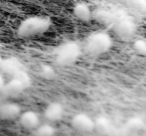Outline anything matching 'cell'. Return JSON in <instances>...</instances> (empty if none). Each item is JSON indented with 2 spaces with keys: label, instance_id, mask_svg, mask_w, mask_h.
<instances>
[{
  "label": "cell",
  "instance_id": "2",
  "mask_svg": "<svg viewBox=\"0 0 146 136\" xmlns=\"http://www.w3.org/2000/svg\"><path fill=\"white\" fill-rule=\"evenodd\" d=\"M112 46V39L105 32H96L90 35L83 45V51L89 56H99Z\"/></svg>",
  "mask_w": 146,
  "mask_h": 136
},
{
  "label": "cell",
  "instance_id": "3",
  "mask_svg": "<svg viewBox=\"0 0 146 136\" xmlns=\"http://www.w3.org/2000/svg\"><path fill=\"white\" fill-rule=\"evenodd\" d=\"M51 26V21L47 17H29L21 22L17 29V34L20 37H30L46 32Z\"/></svg>",
  "mask_w": 146,
  "mask_h": 136
},
{
  "label": "cell",
  "instance_id": "12",
  "mask_svg": "<svg viewBox=\"0 0 146 136\" xmlns=\"http://www.w3.org/2000/svg\"><path fill=\"white\" fill-rule=\"evenodd\" d=\"M114 11L105 10V9H98L92 13V17L99 23L104 25H111L114 18Z\"/></svg>",
  "mask_w": 146,
  "mask_h": 136
},
{
  "label": "cell",
  "instance_id": "11",
  "mask_svg": "<svg viewBox=\"0 0 146 136\" xmlns=\"http://www.w3.org/2000/svg\"><path fill=\"white\" fill-rule=\"evenodd\" d=\"M112 2L120 3L129 9L139 13H144L146 10V2L145 0H110Z\"/></svg>",
  "mask_w": 146,
  "mask_h": 136
},
{
  "label": "cell",
  "instance_id": "8",
  "mask_svg": "<svg viewBox=\"0 0 146 136\" xmlns=\"http://www.w3.org/2000/svg\"><path fill=\"white\" fill-rule=\"evenodd\" d=\"M20 125L23 128L27 130H33L41 123L40 116L38 115V113L33 110H26L24 112H21V114L18 117Z\"/></svg>",
  "mask_w": 146,
  "mask_h": 136
},
{
  "label": "cell",
  "instance_id": "15",
  "mask_svg": "<svg viewBox=\"0 0 146 136\" xmlns=\"http://www.w3.org/2000/svg\"><path fill=\"white\" fill-rule=\"evenodd\" d=\"M94 129L97 130L100 134H109L110 130H111V124H110L109 120L106 119L105 117H100L98 118L96 121H94Z\"/></svg>",
  "mask_w": 146,
  "mask_h": 136
},
{
  "label": "cell",
  "instance_id": "16",
  "mask_svg": "<svg viewBox=\"0 0 146 136\" xmlns=\"http://www.w3.org/2000/svg\"><path fill=\"white\" fill-rule=\"evenodd\" d=\"M134 49L138 54L144 55L146 53V43L143 39H139V40L135 41L134 43Z\"/></svg>",
  "mask_w": 146,
  "mask_h": 136
},
{
  "label": "cell",
  "instance_id": "17",
  "mask_svg": "<svg viewBox=\"0 0 146 136\" xmlns=\"http://www.w3.org/2000/svg\"><path fill=\"white\" fill-rule=\"evenodd\" d=\"M3 84H4V80H3V75L1 73H0V90H1V88H2Z\"/></svg>",
  "mask_w": 146,
  "mask_h": 136
},
{
  "label": "cell",
  "instance_id": "7",
  "mask_svg": "<svg viewBox=\"0 0 146 136\" xmlns=\"http://www.w3.org/2000/svg\"><path fill=\"white\" fill-rule=\"evenodd\" d=\"M21 107L15 102L7 101L0 104V119L5 121H12L18 119L21 114Z\"/></svg>",
  "mask_w": 146,
  "mask_h": 136
},
{
  "label": "cell",
  "instance_id": "4",
  "mask_svg": "<svg viewBox=\"0 0 146 136\" xmlns=\"http://www.w3.org/2000/svg\"><path fill=\"white\" fill-rule=\"evenodd\" d=\"M114 18L111 25L114 33L122 40H129L133 37L136 27L134 22L121 11H114Z\"/></svg>",
  "mask_w": 146,
  "mask_h": 136
},
{
  "label": "cell",
  "instance_id": "13",
  "mask_svg": "<svg viewBox=\"0 0 146 136\" xmlns=\"http://www.w3.org/2000/svg\"><path fill=\"white\" fill-rule=\"evenodd\" d=\"M73 13L78 19L82 21H88L90 18H92V12L90 8L86 4L79 3L73 8Z\"/></svg>",
  "mask_w": 146,
  "mask_h": 136
},
{
  "label": "cell",
  "instance_id": "5",
  "mask_svg": "<svg viewBox=\"0 0 146 136\" xmlns=\"http://www.w3.org/2000/svg\"><path fill=\"white\" fill-rule=\"evenodd\" d=\"M81 47L75 42H68L59 47L56 54V63L60 66H69L77 61L81 54Z\"/></svg>",
  "mask_w": 146,
  "mask_h": 136
},
{
  "label": "cell",
  "instance_id": "6",
  "mask_svg": "<svg viewBox=\"0 0 146 136\" xmlns=\"http://www.w3.org/2000/svg\"><path fill=\"white\" fill-rule=\"evenodd\" d=\"M71 126L76 131L89 133L94 130V120L85 113H78L71 119Z\"/></svg>",
  "mask_w": 146,
  "mask_h": 136
},
{
  "label": "cell",
  "instance_id": "10",
  "mask_svg": "<svg viewBox=\"0 0 146 136\" xmlns=\"http://www.w3.org/2000/svg\"><path fill=\"white\" fill-rule=\"evenodd\" d=\"M21 70V65L19 61L15 58H6L0 61V73L8 76H14L17 72Z\"/></svg>",
  "mask_w": 146,
  "mask_h": 136
},
{
  "label": "cell",
  "instance_id": "18",
  "mask_svg": "<svg viewBox=\"0 0 146 136\" xmlns=\"http://www.w3.org/2000/svg\"><path fill=\"white\" fill-rule=\"evenodd\" d=\"M2 96H1V94H0V104H1V103H2Z\"/></svg>",
  "mask_w": 146,
  "mask_h": 136
},
{
  "label": "cell",
  "instance_id": "1",
  "mask_svg": "<svg viewBox=\"0 0 146 136\" xmlns=\"http://www.w3.org/2000/svg\"><path fill=\"white\" fill-rule=\"evenodd\" d=\"M31 79L26 72L19 70L11 79L7 82H4L2 88L0 90V94L3 98H16L23 93L25 89L30 85Z\"/></svg>",
  "mask_w": 146,
  "mask_h": 136
},
{
  "label": "cell",
  "instance_id": "14",
  "mask_svg": "<svg viewBox=\"0 0 146 136\" xmlns=\"http://www.w3.org/2000/svg\"><path fill=\"white\" fill-rule=\"evenodd\" d=\"M55 132H56L55 127L52 125V123L49 122L40 123L33 130L34 136H54Z\"/></svg>",
  "mask_w": 146,
  "mask_h": 136
},
{
  "label": "cell",
  "instance_id": "9",
  "mask_svg": "<svg viewBox=\"0 0 146 136\" xmlns=\"http://www.w3.org/2000/svg\"><path fill=\"white\" fill-rule=\"evenodd\" d=\"M64 115V109L63 106L58 102H52L46 106L43 112V116L49 123H54V122L60 121Z\"/></svg>",
  "mask_w": 146,
  "mask_h": 136
}]
</instances>
